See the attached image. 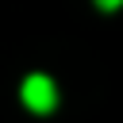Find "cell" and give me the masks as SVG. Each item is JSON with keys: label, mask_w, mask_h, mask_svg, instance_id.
Segmentation results:
<instances>
[{"label": "cell", "mask_w": 123, "mask_h": 123, "mask_svg": "<svg viewBox=\"0 0 123 123\" xmlns=\"http://www.w3.org/2000/svg\"><path fill=\"white\" fill-rule=\"evenodd\" d=\"M19 96H23V104H27L31 111H38V115L54 111V104H58V88H54V81H50L46 73H31V77H23Z\"/></svg>", "instance_id": "6da1fadb"}, {"label": "cell", "mask_w": 123, "mask_h": 123, "mask_svg": "<svg viewBox=\"0 0 123 123\" xmlns=\"http://www.w3.org/2000/svg\"><path fill=\"white\" fill-rule=\"evenodd\" d=\"M119 4H123V0H96V8H104V12H115Z\"/></svg>", "instance_id": "7a4b0ae2"}]
</instances>
